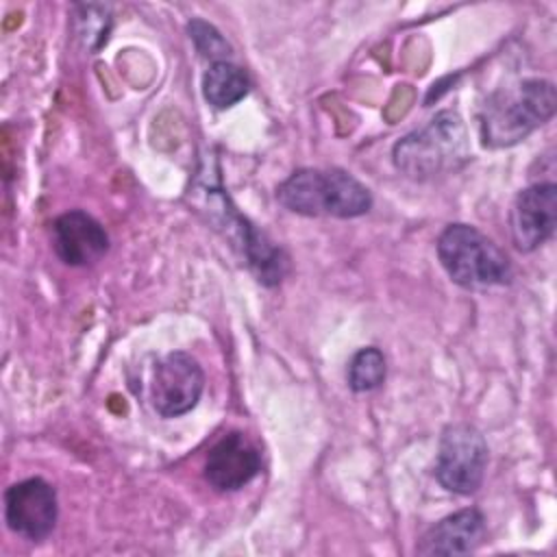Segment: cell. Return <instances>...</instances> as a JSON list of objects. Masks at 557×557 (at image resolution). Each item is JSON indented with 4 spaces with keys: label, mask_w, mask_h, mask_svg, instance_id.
<instances>
[{
    "label": "cell",
    "mask_w": 557,
    "mask_h": 557,
    "mask_svg": "<svg viewBox=\"0 0 557 557\" xmlns=\"http://www.w3.org/2000/svg\"><path fill=\"white\" fill-rule=\"evenodd\" d=\"M485 537V518L479 509H459L435 522L420 540L418 555H468Z\"/></svg>",
    "instance_id": "11"
},
{
    "label": "cell",
    "mask_w": 557,
    "mask_h": 557,
    "mask_svg": "<svg viewBox=\"0 0 557 557\" xmlns=\"http://www.w3.org/2000/svg\"><path fill=\"white\" fill-rule=\"evenodd\" d=\"M187 30H189V37L191 41L196 44V50L207 57V59H213L215 61H228V54H231V46L226 44V39L220 35V30L202 20H191L187 24Z\"/></svg>",
    "instance_id": "15"
},
{
    "label": "cell",
    "mask_w": 557,
    "mask_h": 557,
    "mask_svg": "<svg viewBox=\"0 0 557 557\" xmlns=\"http://www.w3.org/2000/svg\"><path fill=\"white\" fill-rule=\"evenodd\" d=\"M83 15H76V30L83 44L91 50H98L107 41V33L111 26L109 9L100 4H81Z\"/></svg>",
    "instance_id": "14"
},
{
    "label": "cell",
    "mask_w": 557,
    "mask_h": 557,
    "mask_svg": "<svg viewBox=\"0 0 557 557\" xmlns=\"http://www.w3.org/2000/svg\"><path fill=\"white\" fill-rule=\"evenodd\" d=\"M205 372L200 363L183 350L165 355L152 374V407L163 418H178L191 411L202 394Z\"/></svg>",
    "instance_id": "6"
},
{
    "label": "cell",
    "mask_w": 557,
    "mask_h": 557,
    "mask_svg": "<svg viewBox=\"0 0 557 557\" xmlns=\"http://www.w3.org/2000/svg\"><path fill=\"white\" fill-rule=\"evenodd\" d=\"M437 257L450 281L466 289H490L511 281L505 250L470 224H448L437 237Z\"/></svg>",
    "instance_id": "4"
},
{
    "label": "cell",
    "mask_w": 557,
    "mask_h": 557,
    "mask_svg": "<svg viewBox=\"0 0 557 557\" xmlns=\"http://www.w3.org/2000/svg\"><path fill=\"white\" fill-rule=\"evenodd\" d=\"M487 468V442L472 424H450L440 437L435 479L453 494H472L481 487Z\"/></svg>",
    "instance_id": "5"
},
{
    "label": "cell",
    "mask_w": 557,
    "mask_h": 557,
    "mask_svg": "<svg viewBox=\"0 0 557 557\" xmlns=\"http://www.w3.org/2000/svg\"><path fill=\"white\" fill-rule=\"evenodd\" d=\"M52 248L67 265H91L109 250V235L94 215L74 209L54 220Z\"/></svg>",
    "instance_id": "10"
},
{
    "label": "cell",
    "mask_w": 557,
    "mask_h": 557,
    "mask_svg": "<svg viewBox=\"0 0 557 557\" xmlns=\"http://www.w3.org/2000/svg\"><path fill=\"white\" fill-rule=\"evenodd\" d=\"M385 372H387V366H385L383 352L374 346L361 348L352 355L348 363V372H346L348 387L352 392L376 389L385 381Z\"/></svg>",
    "instance_id": "13"
},
{
    "label": "cell",
    "mask_w": 557,
    "mask_h": 557,
    "mask_svg": "<svg viewBox=\"0 0 557 557\" xmlns=\"http://www.w3.org/2000/svg\"><path fill=\"white\" fill-rule=\"evenodd\" d=\"M57 516V492L39 476L13 483L4 492V522L15 535L39 542L52 533Z\"/></svg>",
    "instance_id": "7"
},
{
    "label": "cell",
    "mask_w": 557,
    "mask_h": 557,
    "mask_svg": "<svg viewBox=\"0 0 557 557\" xmlns=\"http://www.w3.org/2000/svg\"><path fill=\"white\" fill-rule=\"evenodd\" d=\"M261 470V453L242 433L222 435L209 450L205 461V479L218 492H235L250 483Z\"/></svg>",
    "instance_id": "9"
},
{
    "label": "cell",
    "mask_w": 557,
    "mask_h": 557,
    "mask_svg": "<svg viewBox=\"0 0 557 557\" xmlns=\"http://www.w3.org/2000/svg\"><path fill=\"white\" fill-rule=\"evenodd\" d=\"M398 172L413 181H431L457 172L470 159L468 131L459 113L440 111L422 128L407 133L392 148Z\"/></svg>",
    "instance_id": "2"
},
{
    "label": "cell",
    "mask_w": 557,
    "mask_h": 557,
    "mask_svg": "<svg viewBox=\"0 0 557 557\" xmlns=\"http://www.w3.org/2000/svg\"><path fill=\"white\" fill-rule=\"evenodd\" d=\"M557 109L555 85L544 78H527L494 91L481 113V139L490 148H507L546 124Z\"/></svg>",
    "instance_id": "1"
},
{
    "label": "cell",
    "mask_w": 557,
    "mask_h": 557,
    "mask_svg": "<svg viewBox=\"0 0 557 557\" xmlns=\"http://www.w3.org/2000/svg\"><path fill=\"white\" fill-rule=\"evenodd\" d=\"M557 224V185L535 183L522 189L509 211V228L513 246L520 252H531L542 246Z\"/></svg>",
    "instance_id": "8"
},
{
    "label": "cell",
    "mask_w": 557,
    "mask_h": 557,
    "mask_svg": "<svg viewBox=\"0 0 557 557\" xmlns=\"http://www.w3.org/2000/svg\"><path fill=\"white\" fill-rule=\"evenodd\" d=\"M276 198L285 209L309 218H357L372 207L370 189L337 168L296 170L278 185Z\"/></svg>",
    "instance_id": "3"
},
{
    "label": "cell",
    "mask_w": 557,
    "mask_h": 557,
    "mask_svg": "<svg viewBox=\"0 0 557 557\" xmlns=\"http://www.w3.org/2000/svg\"><path fill=\"white\" fill-rule=\"evenodd\" d=\"M250 91L248 74L231 63V61H215L202 76V94L209 104L215 109H228L237 104Z\"/></svg>",
    "instance_id": "12"
}]
</instances>
